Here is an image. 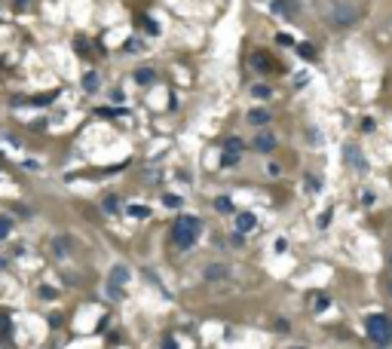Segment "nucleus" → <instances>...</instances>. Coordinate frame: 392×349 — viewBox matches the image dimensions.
<instances>
[{
    "label": "nucleus",
    "mask_w": 392,
    "mask_h": 349,
    "mask_svg": "<svg viewBox=\"0 0 392 349\" xmlns=\"http://www.w3.org/2000/svg\"><path fill=\"white\" fill-rule=\"evenodd\" d=\"M202 233V220L199 218H193V215H181L175 224H172V233H169V239H172V245L181 248V251H187L196 236Z\"/></svg>",
    "instance_id": "f257e3e1"
},
{
    "label": "nucleus",
    "mask_w": 392,
    "mask_h": 349,
    "mask_svg": "<svg viewBox=\"0 0 392 349\" xmlns=\"http://www.w3.org/2000/svg\"><path fill=\"white\" fill-rule=\"evenodd\" d=\"M328 19H331L334 28H349V25H355V22L362 19V9L352 6L349 0H337V3H334V9L328 13Z\"/></svg>",
    "instance_id": "f03ea898"
},
{
    "label": "nucleus",
    "mask_w": 392,
    "mask_h": 349,
    "mask_svg": "<svg viewBox=\"0 0 392 349\" xmlns=\"http://www.w3.org/2000/svg\"><path fill=\"white\" fill-rule=\"evenodd\" d=\"M389 328H392V322L386 316H380V312H374V316L365 319V334L371 337L374 343H386L389 340Z\"/></svg>",
    "instance_id": "7ed1b4c3"
},
{
    "label": "nucleus",
    "mask_w": 392,
    "mask_h": 349,
    "mask_svg": "<svg viewBox=\"0 0 392 349\" xmlns=\"http://www.w3.org/2000/svg\"><path fill=\"white\" fill-rule=\"evenodd\" d=\"M343 162L355 172V174H368V156L362 153V147H355V144H343Z\"/></svg>",
    "instance_id": "20e7f679"
},
{
    "label": "nucleus",
    "mask_w": 392,
    "mask_h": 349,
    "mask_svg": "<svg viewBox=\"0 0 392 349\" xmlns=\"http://www.w3.org/2000/svg\"><path fill=\"white\" fill-rule=\"evenodd\" d=\"M251 150H258V153H273V150H276V135H270V132H258L255 141H251Z\"/></svg>",
    "instance_id": "39448f33"
},
{
    "label": "nucleus",
    "mask_w": 392,
    "mask_h": 349,
    "mask_svg": "<svg viewBox=\"0 0 392 349\" xmlns=\"http://www.w3.org/2000/svg\"><path fill=\"white\" fill-rule=\"evenodd\" d=\"M248 62H251V67H258L261 74H270L273 67H276V58H273V55H267V52H251Z\"/></svg>",
    "instance_id": "423d86ee"
},
{
    "label": "nucleus",
    "mask_w": 392,
    "mask_h": 349,
    "mask_svg": "<svg viewBox=\"0 0 392 349\" xmlns=\"http://www.w3.org/2000/svg\"><path fill=\"white\" fill-rule=\"evenodd\" d=\"M258 227V218H255V212H242L239 218H236V233H242V236H245V233H251Z\"/></svg>",
    "instance_id": "0eeeda50"
},
{
    "label": "nucleus",
    "mask_w": 392,
    "mask_h": 349,
    "mask_svg": "<svg viewBox=\"0 0 392 349\" xmlns=\"http://www.w3.org/2000/svg\"><path fill=\"white\" fill-rule=\"evenodd\" d=\"M248 123L251 126H267V123H273V116H270V110H263V108H255V110H248Z\"/></svg>",
    "instance_id": "6e6552de"
},
{
    "label": "nucleus",
    "mask_w": 392,
    "mask_h": 349,
    "mask_svg": "<svg viewBox=\"0 0 392 349\" xmlns=\"http://www.w3.org/2000/svg\"><path fill=\"white\" fill-rule=\"evenodd\" d=\"M135 83L138 86H153L156 83V71H153V67H138V71H135Z\"/></svg>",
    "instance_id": "1a4fd4ad"
},
{
    "label": "nucleus",
    "mask_w": 392,
    "mask_h": 349,
    "mask_svg": "<svg viewBox=\"0 0 392 349\" xmlns=\"http://www.w3.org/2000/svg\"><path fill=\"white\" fill-rule=\"evenodd\" d=\"M129 276H132V273H129V266H123V263H120V266H113V270H110V285H120V288H123L126 282H129Z\"/></svg>",
    "instance_id": "9d476101"
},
{
    "label": "nucleus",
    "mask_w": 392,
    "mask_h": 349,
    "mask_svg": "<svg viewBox=\"0 0 392 349\" xmlns=\"http://www.w3.org/2000/svg\"><path fill=\"white\" fill-rule=\"evenodd\" d=\"M273 13H276V16H294V13H297V3H294V0H276V3H273Z\"/></svg>",
    "instance_id": "9b49d317"
},
{
    "label": "nucleus",
    "mask_w": 392,
    "mask_h": 349,
    "mask_svg": "<svg viewBox=\"0 0 392 349\" xmlns=\"http://www.w3.org/2000/svg\"><path fill=\"white\" fill-rule=\"evenodd\" d=\"M205 279H209V282L227 279V266H224V263H209V266H205Z\"/></svg>",
    "instance_id": "f8f14e48"
},
{
    "label": "nucleus",
    "mask_w": 392,
    "mask_h": 349,
    "mask_svg": "<svg viewBox=\"0 0 392 349\" xmlns=\"http://www.w3.org/2000/svg\"><path fill=\"white\" fill-rule=\"evenodd\" d=\"M98 86H101V77H98L95 71H89V74L83 77V89H86V92H95Z\"/></svg>",
    "instance_id": "ddd939ff"
},
{
    "label": "nucleus",
    "mask_w": 392,
    "mask_h": 349,
    "mask_svg": "<svg viewBox=\"0 0 392 349\" xmlns=\"http://www.w3.org/2000/svg\"><path fill=\"white\" fill-rule=\"evenodd\" d=\"M224 150H236V153H242V150H245V144H242V138H227V141H224Z\"/></svg>",
    "instance_id": "4468645a"
},
{
    "label": "nucleus",
    "mask_w": 392,
    "mask_h": 349,
    "mask_svg": "<svg viewBox=\"0 0 392 349\" xmlns=\"http://www.w3.org/2000/svg\"><path fill=\"white\" fill-rule=\"evenodd\" d=\"M359 202H362L365 208H371V205L377 202V193H374V190H362V193H359Z\"/></svg>",
    "instance_id": "2eb2a0df"
},
{
    "label": "nucleus",
    "mask_w": 392,
    "mask_h": 349,
    "mask_svg": "<svg viewBox=\"0 0 392 349\" xmlns=\"http://www.w3.org/2000/svg\"><path fill=\"white\" fill-rule=\"evenodd\" d=\"M13 233V218H0V242Z\"/></svg>",
    "instance_id": "dca6fc26"
},
{
    "label": "nucleus",
    "mask_w": 392,
    "mask_h": 349,
    "mask_svg": "<svg viewBox=\"0 0 392 349\" xmlns=\"http://www.w3.org/2000/svg\"><path fill=\"white\" fill-rule=\"evenodd\" d=\"M251 95H255V98H270V95H273V89H270V86H263V83H258V86H251Z\"/></svg>",
    "instance_id": "f3484780"
},
{
    "label": "nucleus",
    "mask_w": 392,
    "mask_h": 349,
    "mask_svg": "<svg viewBox=\"0 0 392 349\" xmlns=\"http://www.w3.org/2000/svg\"><path fill=\"white\" fill-rule=\"evenodd\" d=\"M236 162H239L236 150H224V153H221V166H236Z\"/></svg>",
    "instance_id": "a211bd4d"
},
{
    "label": "nucleus",
    "mask_w": 392,
    "mask_h": 349,
    "mask_svg": "<svg viewBox=\"0 0 392 349\" xmlns=\"http://www.w3.org/2000/svg\"><path fill=\"white\" fill-rule=\"evenodd\" d=\"M215 208H218V212H224V215H227V212H233V202H230L227 196H218V199H215Z\"/></svg>",
    "instance_id": "6ab92c4d"
},
{
    "label": "nucleus",
    "mask_w": 392,
    "mask_h": 349,
    "mask_svg": "<svg viewBox=\"0 0 392 349\" xmlns=\"http://www.w3.org/2000/svg\"><path fill=\"white\" fill-rule=\"evenodd\" d=\"M297 52H301V55L306 58V62H313V58H316V46H309V43H301V46H297Z\"/></svg>",
    "instance_id": "aec40b11"
},
{
    "label": "nucleus",
    "mask_w": 392,
    "mask_h": 349,
    "mask_svg": "<svg viewBox=\"0 0 392 349\" xmlns=\"http://www.w3.org/2000/svg\"><path fill=\"white\" fill-rule=\"evenodd\" d=\"M129 215L132 218H147V215H151V208H147V205H129Z\"/></svg>",
    "instance_id": "412c9836"
},
{
    "label": "nucleus",
    "mask_w": 392,
    "mask_h": 349,
    "mask_svg": "<svg viewBox=\"0 0 392 349\" xmlns=\"http://www.w3.org/2000/svg\"><path fill=\"white\" fill-rule=\"evenodd\" d=\"M163 202H166L169 208H181V196H175V193H169V196H163Z\"/></svg>",
    "instance_id": "4be33fe9"
},
{
    "label": "nucleus",
    "mask_w": 392,
    "mask_h": 349,
    "mask_svg": "<svg viewBox=\"0 0 392 349\" xmlns=\"http://www.w3.org/2000/svg\"><path fill=\"white\" fill-rule=\"evenodd\" d=\"M141 25H144V31H147V34H159V25H156L153 19H141Z\"/></svg>",
    "instance_id": "5701e85b"
},
{
    "label": "nucleus",
    "mask_w": 392,
    "mask_h": 349,
    "mask_svg": "<svg viewBox=\"0 0 392 349\" xmlns=\"http://www.w3.org/2000/svg\"><path fill=\"white\" fill-rule=\"evenodd\" d=\"M126 52H129V55L141 52V40H126Z\"/></svg>",
    "instance_id": "b1692460"
},
{
    "label": "nucleus",
    "mask_w": 392,
    "mask_h": 349,
    "mask_svg": "<svg viewBox=\"0 0 392 349\" xmlns=\"http://www.w3.org/2000/svg\"><path fill=\"white\" fill-rule=\"evenodd\" d=\"M0 337L9 340V322H6V316H0Z\"/></svg>",
    "instance_id": "393cba45"
},
{
    "label": "nucleus",
    "mask_w": 392,
    "mask_h": 349,
    "mask_svg": "<svg viewBox=\"0 0 392 349\" xmlns=\"http://www.w3.org/2000/svg\"><path fill=\"white\" fill-rule=\"evenodd\" d=\"M313 309H316V312H319V309H328V297H325V294L316 297V300H313Z\"/></svg>",
    "instance_id": "a878e982"
},
{
    "label": "nucleus",
    "mask_w": 392,
    "mask_h": 349,
    "mask_svg": "<svg viewBox=\"0 0 392 349\" xmlns=\"http://www.w3.org/2000/svg\"><path fill=\"white\" fill-rule=\"evenodd\" d=\"M377 129V123L371 120V116H365V120H362V132H374Z\"/></svg>",
    "instance_id": "bb28decb"
},
{
    "label": "nucleus",
    "mask_w": 392,
    "mask_h": 349,
    "mask_svg": "<svg viewBox=\"0 0 392 349\" xmlns=\"http://www.w3.org/2000/svg\"><path fill=\"white\" fill-rule=\"evenodd\" d=\"M267 174H270V178H279V174H282V166H276V162H270V166H267Z\"/></svg>",
    "instance_id": "cd10ccee"
},
{
    "label": "nucleus",
    "mask_w": 392,
    "mask_h": 349,
    "mask_svg": "<svg viewBox=\"0 0 392 349\" xmlns=\"http://www.w3.org/2000/svg\"><path fill=\"white\" fill-rule=\"evenodd\" d=\"M55 254H67V239H55Z\"/></svg>",
    "instance_id": "c85d7f7f"
},
{
    "label": "nucleus",
    "mask_w": 392,
    "mask_h": 349,
    "mask_svg": "<svg viewBox=\"0 0 392 349\" xmlns=\"http://www.w3.org/2000/svg\"><path fill=\"white\" fill-rule=\"evenodd\" d=\"M316 224H319V230H325V227L331 224V212H325V215H322V218L316 220Z\"/></svg>",
    "instance_id": "c756f323"
},
{
    "label": "nucleus",
    "mask_w": 392,
    "mask_h": 349,
    "mask_svg": "<svg viewBox=\"0 0 392 349\" xmlns=\"http://www.w3.org/2000/svg\"><path fill=\"white\" fill-rule=\"evenodd\" d=\"M105 208H108V212H117V208H120V202L113 199V196H108V199H105Z\"/></svg>",
    "instance_id": "7c9ffc66"
},
{
    "label": "nucleus",
    "mask_w": 392,
    "mask_h": 349,
    "mask_svg": "<svg viewBox=\"0 0 392 349\" xmlns=\"http://www.w3.org/2000/svg\"><path fill=\"white\" fill-rule=\"evenodd\" d=\"M163 349H178V340H172V337H166V340H163Z\"/></svg>",
    "instance_id": "2f4dec72"
},
{
    "label": "nucleus",
    "mask_w": 392,
    "mask_h": 349,
    "mask_svg": "<svg viewBox=\"0 0 392 349\" xmlns=\"http://www.w3.org/2000/svg\"><path fill=\"white\" fill-rule=\"evenodd\" d=\"M40 297H46V300H52V297H55V291H52V288H40Z\"/></svg>",
    "instance_id": "473e14b6"
},
{
    "label": "nucleus",
    "mask_w": 392,
    "mask_h": 349,
    "mask_svg": "<svg viewBox=\"0 0 392 349\" xmlns=\"http://www.w3.org/2000/svg\"><path fill=\"white\" fill-rule=\"evenodd\" d=\"M306 184H309V187H313V190H319V187H322V181H316L313 174H309V178H306Z\"/></svg>",
    "instance_id": "72a5a7b5"
},
{
    "label": "nucleus",
    "mask_w": 392,
    "mask_h": 349,
    "mask_svg": "<svg viewBox=\"0 0 392 349\" xmlns=\"http://www.w3.org/2000/svg\"><path fill=\"white\" fill-rule=\"evenodd\" d=\"M389 294H392V285H389Z\"/></svg>",
    "instance_id": "f704fd0d"
},
{
    "label": "nucleus",
    "mask_w": 392,
    "mask_h": 349,
    "mask_svg": "<svg viewBox=\"0 0 392 349\" xmlns=\"http://www.w3.org/2000/svg\"><path fill=\"white\" fill-rule=\"evenodd\" d=\"M389 337H392V328H389Z\"/></svg>",
    "instance_id": "c9c22d12"
}]
</instances>
